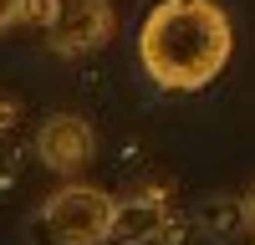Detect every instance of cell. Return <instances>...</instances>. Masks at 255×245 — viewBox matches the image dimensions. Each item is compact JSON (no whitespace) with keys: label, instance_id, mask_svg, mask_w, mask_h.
I'll return each mask as SVG.
<instances>
[{"label":"cell","instance_id":"1","mask_svg":"<svg viewBox=\"0 0 255 245\" xmlns=\"http://www.w3.org/2000/svg\"><path fill=\"white\" fill-rule=\"evenodd\" d=\"M230 51L235 26L215 0H158L138 26V61L163 92H199L209 87Z\"/></svg>","mask_w":255,"mask_h":245},{"label":"cell","instance_id":"2","mask_svg":"<svg viewBox=\"0 0 255 245\" xmlns=\"http://www.w3.org/2000/svg\"><path fill=\"white\" fill-rule=\"evenodd\" d=\"M118 199L92 184H67L31 215V245H108Z\"/></svg>","mask_w":255,"mask_h":245},{"label":"cell","instance_id":"3","mask_svg":"<svg viewBox=\"0 0 255 245\" xmlns=\"http://www.w3.org/2000/svg\"><path fill=\"white\" fill-rule=\"evenodd\" d=\"M41 31H46V46L56 56L97 51L113 36V5L108 0H51V15Z\"/></svg>","mask_w":255,"mask_h":245},{"label":"cell","instance_id":"4","mask_svg":"<svg viewBox=\"0 0 255 245\" xmlns=\"http://www.w3.org/2000/svg\"><path fill=\"white\" fill-rule=\"evenodd\" d=\"M97 153V138H92V122L77 118V113H51L36 133V158L46 163L51 174H82Z\"/></svg>","mask_w":255,"mask_h":245},{"label":"cell","instance_id":"5","mask_svg":"<svg viewBox=\"0 0 255 245\" xmlns=\"http://www.w3.org/2000/svg\"><path fill=\"white\" fill-rule=\"evenodd\" d=\"M168 230V204L163 194H128L113 210V230L108 245H153Z\"/></svg>","mask_w":255,"mask_h":245},{"label":"cell","instance_id":"6","mask_svg":"<svg viewBox=\"0 0 255 245\" xmlns=\"http://www.w3.org/2000/svg\"><path fill=\"white\" fill-rule=\"evenodd\" d=\"M194 225H199V230H204L209 240H235L240 230H250V210H245V199L215 194V199H204V204H199Z\"/></svg>","mask_w":255,"mask_h":245},{"label":"cell","instance_id":"7","mask_svg":"<svg viewBox=\"0 0 255 245\" xmlns=\"http://www.w3.org/2000/svg\"><path fill=\"white\" fill-rule=\"evenodd\" d=\"M15 20H26V0H0V31L15 26Z\"/></svg>","mask_w":255,"mask_h":245},{"label":"cell","instance_id":"8","mask_svg":"<svg viewBox=\"0 0 255 245\" xmlns=\"http://www.w3.org/2000/svg\"><path fill=\"white\" fill-rule=\"evenodd\" d=\"M15 118H20V108H15V102H10L5 92H0V138H5V133L15 128Z\"/></svg>","mask_w":255,"mask_h":245},{"label":"cell","instance_id":"9","mask_svg":"<svg viewBox=\"0 0 255 245\" xmlns=\"http://www.w3.org/2000/svg\"><path fill=\"white\" fill-rule=\"evenodd\" d=\"M245 210H250V230H255V189L245 194Z\"/></svg>","mask_w":255,"mask_h":245}]
</instances>
